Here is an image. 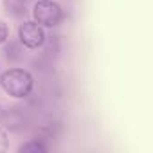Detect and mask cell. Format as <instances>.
<instances>
[{
	"instance_id": "obj_1",
	"label": "cell",
	"mask_w": 153,
	"mask_h": 153,
	"mask_svg": "<svg viewBox=\"0 0 153 153\" xmlns=\"http://www.w3.org/2000/svg\"><path fill=\"white\" fill-rule=\"evenodd\" d=\"M0 85L13 97H27L33 90L34 79L24 68H9L0 76Z\"/></svg>"
},
{
	"instance_id": "obj_2",
	"label": "cell",
	"mask_w": 153,
	"mask_h": 153,
	"mask_svg": "<svg viewBox=\"0 0 153 153\" xmlns=\"http://www.w3.org/2000/svg\"><path fill=\"white\" fill-rule=\"evenodd\" d=\"M33 16L43 27H56L63 18V11L52 0H38L33 7Z\"/></svg>"
},
{
	"instance_id": "obj_3",
	"label": "cell",
	"mask_w": 153,
	"mask_h": 153,
	"mask_svg": "<svg viewBox=\"0 0 153 153\" xmlns=\"http://www.w3.org/2000/svg\"><path fill=\"white\" fill-rule=\"evenodd\" d=\"M18 36L20 42L29 49H38L45 42V31L36 22H24L18 29Z\"/></svg>"
},
{
	"instance_id": "obj_4",
	"label": "cell",
	"mask_w": 153,
	"mask_h": 153,
	"mask_svg": "<svg viewBox=\"0 0 153 153\" xmlns=\"http://www.w3.org/2000/svg\"><path fill=\"white\" fill-rule=\"evenodd\" d=\"M4 6H6V11L16 18L27 13V0H4Z\"/></svg>"
},
{
	"instance_id": "obj_5",
	"label": "cell",
	"mask_w": 153,
	"mask_h": 153,
	"mask_svg": "<svg viewBox=\"0 0 153 153\" xmlns=\"http://www.w3.org/2000/svg\"><path fill=\"white\" fill-rule=\"evenodd\" d=\"M18 151H20V153H45V151H47V146L42 144V142H38V140H31V142L20 146Z\"/></svg>"
},
{
	"instance_id": "obj_6",
	"label": "cell",
	"mask_w": 153,
	"mask_h": 153,
	"mask_svg": "<svg viewBox=\"0 0 153 153\" xmlns=\"http://www.w3.org/2000/svg\"><path fill=\"white\" fill-rule=\"evenodd\" d=\"M7 148H9V140H7V133L0 128V153H4V151H7Z\"/></svg>"
},
{
	"instance_id": "obj_7",
	"label": "cell",
	"mask_w": 153,
	"mask_h": 153,
	"mask_svg": "<svg viewBox=\"0 0 153 153\" xmlns=\"http://www.w3.org/2000/svg\"><path fill=\"white\" fill-rule=\"evenodd\" d=\"M7 36H9V29L2 20H0V43H4L7 40Z\"/></svg>"
}]
</instances>
